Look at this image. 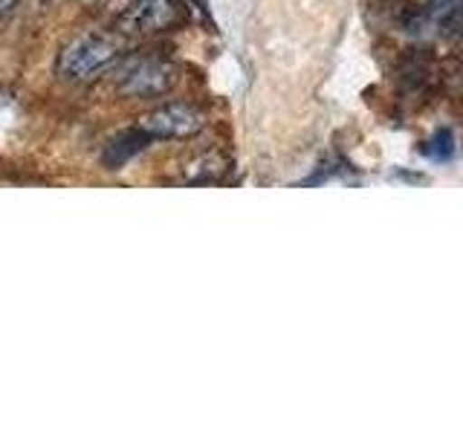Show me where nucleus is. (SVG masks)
<instances>
[{
	"label": "nucleus",
	"mask_w": 463,
	"mask_h": 434,
	"mask_svg": "<svg viewBox=\"0 0 463 434\" xmlns=\"http://www.w3.org/2000/svg\"><path fill=\"white\" fill-rule=\"evenodd\" d=\"M116 58H119V43L108 35H81L70 43L61 52V61H58V72L70 81H81V79H93L96 72L110 67Z\"/></svg>",
	"instance_id": "f257e3e1"
},
{
	"label": "nucleus",
	"mask_w": 463,
	"mask_h": 434,
	"mask_svg": "<svg viewBox=\"0 0 463 434\" xmlns=\"http://www.w3.org/2000/svg\"><path fill=\"white\" fill-rule=\"evenodd\" d=\"M177 81V70L163 58H134L119 72V93L134 99L163 96Z\"/></svg>",
	"instance_id": "f03ea898"
},
{
	"label": "nucleus",
	"mask_w": 463,
	"mask_h": 434,
	"mask_svg": "<svg viewBox=\"0 0 463 434\" xmlns=\"http://www.w3.org/2000/svg\"><path fill=\"white\" fill-rule=\"evenodd\" d=\"M183 6L180 0H134L122 14L116 26L130 35H148V33H163V29L174 26L180 21Z\"/></svg>",
	"instance_id": "7ed1b4c3"
},
{
	"label": "nucleus",
	"mask_w": 463,
	"mask_h": 434,
	"mask_svg": "<svg viewBox=\"0 0 463 434\" xmlns=\"http://www.w3.org/2000/svg\"><path fill=\"white\" fill-rule=\"evenodd\" d=\"M139 127L154 139H183L194 137L203 127V113L192 105H165L142 116Z\"/></svg>",
	"instance_id": "20e7f679"
},
{
	"label": "nucleus",
	"mask_w": 463,
	"mask_h": 434,
	"mask_svg": "<svg viewBox=\"0 0 463 434\" xmlns=\"http://www.w3.org/2000/svg\"><path fill=\"white\" fill-rule=\"evenodd\" d=\"M151 139H154V137H148L142 127H137V130H130V134L116 137V139L108 145V148H105V156H101V159H105V165H108V168L116 171V168H122L134 154H139Z\"/></svg>",
	"instance_id": "39448f33"
},
{
	"label": "nucleus",
	"mask_w": 463,
	"mask_h": 434,
	"mask_svg": "<svg viewBox=\"0 0 463 434\" xmlns=\"http://www.w3.org/2000/svg\"><path fill=\"white\" fill-rule=\"evenodd\" d=\"M426 154L431 159H449L455 154V139H452V130H440V134H434V139L429 142Z\"/></svg>",
	"instance_id": "423d86ee"
}]
</instances>
